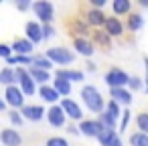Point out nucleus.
<instances>
[{"label": "nucleus", "mask_w": 148, "mask_h": 146, "mask_svg": "<svg viewBox=\"0 0 148 146\" xmlns=\"http://www.w3.org/2000/svg\"><path fill=\"white\" fill-rule=\"evenodd\" d=\"M81 97H83V104L87 106V110L103 112V97L93 85H83L81 87Z\"/></svg>", "instance_id": "f257e3e1"}, {"label": "nucleus", "mask_w": 148, "mask_h": 146, "mask_svg": "<svg viewBox=\"0 0 148 146\" xmlns=\"http://www.w3.org/2000/svg\"><path fill=\"white\" fill-rule=\"evenodd\" d=\"M45 57H47L53 65H55V63H57V65H67V63H73V59H75V55H73L69 49H65V47H51Z\"/></svg>", "instance_id": "f03ea898"}, {"label": "nucleus", "mask_w": 148, "mask_h": 146, "mask_svg": "<svg viewBox=\"0 0 148 146\" xmlns=\"http://www.w3.org/2000/svg\"><path fill=\"white\" fill-rule=\"evenodd\" d=\"M14 77H16V83H18V89L23 91V95H33L37 91V83L31 79L27 69H23V67L14 69Z\"/></svg>", "instance_id": "7ed1b4c3"}, {"label": "nucleus", "mask_w": 148, "mask_h": 146, "mask_svg": "<svg viewBox=\"0 0 148 146\" xmlns=\"http://www.w3.org/2000/svg\"><path fill=\"white\" fill-rule=\"evenodd\" d=\"M31 8L35 10V14L39 16V21L43 25H51L53 16H55V8L51 2H47V0H39V2H33Z\"/></svg>", "instance_id": "20e7f679"}, {"label": "nucleus", "mask_w": 148, "mask_h": 146, "mask_svg": "<svg viewBox=\"0 0 148 146\" xmlns=\"http://www.w3.org/2000/svg\"><path fill=\"white\" fill-rule=\"evenodd\" d=\"M128 79H130V75L124 73V71L118 69V67H114V69H110V71L106 73V83L110 85V89L126 87V85H128Z\"/></svg>", "instance_id": "39448f33"}, {"label": "nucleus", "mask_w": 148, "mask_h": 146, "mask_svg": "<svg viewBox=\"0 0 148 146\" xmlns=\"http://www.w3.org/2000/svg\"><path fill=\"white\" fill-rule=\"evenodd\" d=\"M4 104L12 106L14 110H18V108L25 106V95L18 89V85H8L6 87V91H4Z\"/></svg>", "instance_id": "423d86ee"}, {"label": "nucleus", "mask_w": 148, "mask_h": 146, "mask_svg": "<svg viewBox=\"0 0 148 146\" xmlns=\"http://www.w3.org/2000/svg\"><path fill=\"white\" fill-rule=\"evenodd\" d=\"M61 110H63L65 118H71V120H83V112H81V108H79L77 101H73L71 97L61 99Z\"/></svg>", "instance_id": "0eeeda50"}, {"label": "nucleus", "mask_w": 148, "mask_h": 146, "mask_svg": "<svg viewBox=\"0 0 148 146\" xmlns=\"http://www.w3.org/2000/svg\"><path fill=\"white\" fill-rule=\"evenodd\" d=\"M77 130H79V134H83V136H87V138H97V136L101 134L103 126H101L97 120H81V126H79Z\"/></svg>", "instance_id": "6e6552de"}, {"label": "nucleus", "mask_w": 148, "mask_h": 146, "mask_svg": "<svg viewBox=\"0 0 148 146\" xmlns=\"http://www.w3.org/2000/svg\"><path fill=\"white\" fill-rule=\"evenodd\" d=\"M25 33H27V41H29L31 45H39V43L43 41V29H41V25H39L37 21L27 23Z\"/></svg>", "instance_id": "1a4fd4ad"}, {"label": "nucleus", "mask_w": 148, "mask_h": 146, "mask_svg": "<svg viewBox=\"0 0 148 146\" xmlns=\"http://www.w3.org/2000/svg\"><path fill=\"white\" fill-rule=\"evenodd\" d=\"M21 116L23 120H29V122H41L45 118V110L41 106H23L21 108Z\"/></svg>", "instance_id": "9d476101"}, {"label": "nucleus", "mask_w": 148, "mask_h": 146, "mask_svg": "<svg viewBox=\"0 0 148 146\" xmlns=\"http://www.w3.org/2000/svg\"><path fill=\"white\" fill-rule=\"evenodd\" d=\"M0 142H2L4 146H21L23 144V136L12 130V128H4L2 132H0Z\"/></svg>", "instance_id": "9b49d317"}, {"label": "nucleus", "mask_w": 148, "mask_h": 146, "mask_svg": "<svg viewBox=\"0 0 148 146\" xmlns=\"http://www.w3.org/2000/svg\"><path fill=\"white\" fill-rule=\"evenodd\" d=\"M47 120H49V124L51 126H55V128H61L63 124H65V114H63V110H61V106H51L47 112Z\"/></svg>", "instance_id": "f8f14e48"}, {"label": "nucleus", "mask_w": 148, "mask_h": 146, "mask_svg": "<svg viewBox=\"0 0 148 146\" xmlns=\"http://www.w3.org/2000/svg\"><path fill=\"white\" fill-rule=\"evenodd\" d=\"M110 95H112V101H116L118 106H130L132 101V93L126 89V87H116V89H110Z\"/></svg>", "instance_id": "ddd939ff"}, {"label": "nucleus", "mask_w": 148, "mask_h": 146, "mask_svg": "<svg viewBox=\"0 0 148 146\" xmlns=\"http://www.w3.org/2000/svg\"><path fill=\"white\" fill-rule=\"evenodd\" d=\"M103 27H106V33H108L110 37H120V35L124 33V25L120 23L118 16H110V19H106Z\"/></svg>", "instance_id": "4468645a"}, {"label": "nucleus", "mask_w": 148, "mask_h": 146, "mask_svg": "<svg viewBox=\"0 0 148 146\" xmlns=\"http://www.w3.org/2000/svg\"><path fill=\"white\" fill-rule=\"evenodd\" d=\"M10 49L16 53V55H27V57H31V51H33V45L27 41V39H16L12 45H10Z\"/></svg>", "instance_id": "2eb2a0df"}, {"label": "nucleus", "mask_w": 148, "mask_h": 146, "mask_svg": "<svg viewBox=\"0 0 148 146\" xmlns=\"http://www.w3.org/2000/svg\"><path fill=\"white\" fill-rule=\"evenodd\" d=\"M73 49H75L79 55H83V57L93 55V47H91V43H89L87 39H75V41H73Z\"/></svg>", "instance_id": "dca6fc26"}, {"label": "nucleus", "mask_w": 148, "mask_h": 146, "mask_svg": "<svg viewBox=\"0 0 148 146\" xmlns=\"http://www.w3.org/2000/svg\"><path fill=\"white\" fill-rule=\"evenodd\" d=\"M39 95H41L45 101L53 104V106H55V104H57V99L61 97V95H59V93H57L51 85H41V87H39Z\"/></svg>", "instance_id": "f3484780"}, {"label": "nucleus", "mask_w": 148, "mask_h": 146, "mask_svg": "<svg viewBox=\"0 0 148 146\" xmlns=\"http://www.w3.org/2000/svg\"><path fill=\"white\" fill-rule=\"evenodd\" d=\"M27 71H29V75H31V79H33L35 83L45 85V83L49 81V71H43V69H37V67H31V69H27Z\"/></svg>", "instance_id": "a211bd4d"}, {"label": "nucleus", "mask_w": 148, "mask_h": 146, "mask_svg": "<svg viewBox=\"0 0 148 146\" xmlns=\"http://www.w3.org/2000/svg\"><path fill=\"white\" fill-rule=\"evenodd\" d=\"M116 138H118V132H116V130H108V128H103L101 134L97 136V140H99L101 146H112V142H114Z\"/></svg>", "instance_id": "6ab92c4d"}, {"label": "nucleus", "mask_w": 148, "mask_h": 146, "mask_svg": "<svg viewBox=\"0 0 148 146\" xmlns=\"http://www.w3.org/2000/svg\"><path fill=\"white\" fill-rule=\"evenodd\" d=\"M0 83L2 85H14L16 83V77H14V69L10 67H4V69H0Z\"/></svg>", "instance_id": "aec40b11"}, {"label": "nucleus", "mask_w": 148, "mask_h": 146, "mask_svg": "<svg viewBox=\"0 0 148 146\" xmlns=\"http://www.w3.org/2000/svg\"><path fill=\"white\" fill-rule=\"evenodd\" d=\"M87 23H91V25H95V27H101V25L106 23V14H103V10H95V8H91V10L87 12Z\"/></svg>", "instance_id": "412c9836"}, {"label": "nucleus", "mask_w": 148, "mask_h": 146, "mask_svg": "<svg viewBox=\"0 0 148 146\" xmlns=\"http://www.w3.org/2000/svg\"><path fill=\"white\" fill-rule=\"evenodd\" d=\"M51 87H53L59 95H69V93H71V83H69V81H63V79H55Z\"/></svg>", "instance_id": "4be33fe9"}, {"label": "nucleus", "mask_w": 148, "mask_h": 146, "mask_svg": "<svg viewBox=\"0 0 148 146\" xmlns=\"http://www.w3.org/2000/svg\"><path fill=\"white\" fill-rule=\"evenodd\" d=\"M112 8H114L116 14H128L130 8H132V4H130V0H114Z\"/></svg>", "instance_id": "5701e85b"}, {"label": "nucleus", "mask_w": 148, "mask_h": 146, "mask_svg": "<svg viewBox=\"0 0 148 146\" xmlns=\"http://www.w3.org/2000/svg\"><path fill=\"white\" fill-rule=\"evenodd\" d=\"M8 65H31L33 63V57H27V55H10L6 59Z\"/></svg>", "instance_id": "b1692460"}, {"label": "nucleus", "mask_w": 148, "mask_h": 146, "mask_svg": "<svg viewBox=\"0 0 148 146\" xmlns=\"http://www.w3.org/2000/svg\"><path fill=\"white\" fill-rule=\"evenodd\" d=\"M97 122H99L103 128H108V130H116V120H114V118H112L106 110L99 114V120H97Z\"/></svg>", "instance_id": "393cba45"}, {"label": "nucleus", "mask_w": 148, "mask_h": 146, "mask_svg": "<svg viewBox=\"0 0 148 146\" xmlns=\"http://www.w3.org/2000/svg\"><path fill=\"white\" fill-rule=\"evenodd\" d=\"M130 144L132 146H148V136L142 132H134L130 136Z\"/></svg>", "instance_id": "a878e982"}, {"label": "nucleus", "mask_w": 148, "mask_h": 146, "mask_svg": "<svg viewBox=\"0 0 148 146\" xmlns=\"http://www.w3.org/2000/svg\"><path fill=\"white\" fill-rule=\"evenodd\" d=\"M136 124H138V130L148 136V114L146 112H142V114L136 116Z\"/></svg>", "instance_id": "bb28decb"}, {"label": "nucleus", "mask_w": 148, "mask_h": 146, "mask_svg": "<svg viewBox=\"0 0 148 146\" xmlns=\"http://www.w3.org/2000/svg\"><path fill=\"white\" fill-rule=\"evenodd\" d=\"M33 67L43 69V71H49V69L53 67V63H51L47 57H35V59H33Z\"/></svg>", "instance_id": "cd10ccee"}, {"label": "nucleus", "mask_w": 148, "mask_h": 146, "mask_svg": "<svg viewBox=\"0 0 148 146\" xmlns=\"http://www.w3.org/2000/svg\"><path fill=\"white\" fill-rule=\"evenodd\" d=\"M142 16L140 14H130V19H128V27H130V31H138V29H142Z\"/></svg>", "instance_id": "c85d7f7f"}, {"label": "nucleus", "mask_w": 148, "mask_h": 146, "mask_svg": "<svg viewBox=\"0 0 148 146\" xmlns=\"http://www.w3.org/2000/svg\"><path fill=\"white\" fill-rule=\"evenodd\" d=\"M106 112H108V114H110L114 120H118V118H120V114H122V112H120V106H118L116 101H112V99L108 101V108H106Z\"/></svg>", "instance_id": "c756f323"}, {"label": "nucleus", "mask_w": 148, "mask_h": 146, "mask_svg": "<svg viewBox=\"0 0 148 146\" xmlns=\"http://www.w3.org/2000/svg\"><path fill=\"white\" fill-rule=\"evenodd\" d=\"M128 87H130L132 91H138V89L144 87V81H142L140 77H130V79H128Z\"/></svg>", "instance_id": "7c9ffc66"}, {"label": "nucleus", "mask_w": 148, "mask_h": 146, "mask_svg": "<svg viewBox=\"0 0 148 146\" xmlns=\"http://www.w3.org/2000/svg\"><path fill=\"white\" fill-rule=\"evenodd\" d=\"M47 146H69V142L61 136H53V138L47 140Z\"/></svg>", "instance_id": "2f4dec72"}, {"label": "nucleus", "mask_w": 148, "mask_h": 146, "mask_svg": "<svg viewBox=\"0 0 148 146\" xmlns=\"http://www.w3.org/2000/svg\"><path fill=\"white\" fill-rule=\"evenodd\" d=\"M8 118H10V122H12L14 126H21V124H23V116H21V112H16V110H12V112L8 114Z\"/></svg>", "instance_id": "473e14b6"}, {"label": "nucleus", "mask_w": 148, "mask_h": 146, "mask_svg": "<svg viewBox=\"0 0 148 146\" xmlns=\"http://www.w3.org/2000/svg\"><path fill=\"white\" fill-rule=\"evenodd\" d=\"M10 55H12L10 45H6V43H0V57H2V59H8Z\"/></svg>", "instance_id": "72a5a7b5"}, {"label": "nucleus", "mask_w": 148, "mask_h": 146, "mask_svg": "<svg viewBox=\"0 0 148 146\" xmlns=\"http://www.w3.org/2000/svg\"><path fill=\"white\" fill-rule=\"evenodd\" d=\"M41 29H43V41H45V39H51V37L55 35V29H53L51 25H43Z\"/></svg>", "instance_id": "f704fd0d"}, {"label": "nucleus", "mask_w": 148, "mask_h": 146, "mask_svg": "<svg viewBox=\"0 0 148 146\" xmlns=\"http://www.w3.org/2000/svg\"><path fill=\"white\" fill-rule=\"evenodd\" d=\"M128 122H130V112H128V110H124V112H122V124H120V132H124V130H126Z\"/></svg>", "instance_id": "c9c22d12"}, {"label": "nucleus", "mask_w": 148, "mask_h": 146, "mask_svg": "<svg viewBox=\"0 0 148 146\" xmlns=\"http://www.w3.org/2000/svg\"><path fill=\"white\" fill-rule=\"evenodd\" d=\"M71 81H83V73L71 69V71H69V83H71Z\"/></svg>", "instance_id": "e433bc0d"}, {"label": "nucleus", "mask_w": 148, "mask_h": 146, "mask_svg": "<svg viewBox=\"0 0 148 146\" xmlns=\"http://www.w3.org/2000/svg\"><path fill=\"white\" fill-rule=\"evenodd\" d=\"M16 8L25 12V10H29V8H31V2H29V0H18V2H16Z\"/></svg>", "instance_id": "4c0bfd02"}, {"label": "nucleus", "mask_w": 148, "mask_h": 146, "mask_svg": "<svg viewBox=\"0 0 148 146\" xmlns=\"http://www.w3.org/2000/svg\"><path fill=\"white\" fill-rule=\"evenodd\" d=\"M67 132H71V134H79V130H77L75 126H69V130H67Z\"/></svg>", "instance_id": "58836bf2"}, {"label": "nucleus", "mask_w": 148, "mask_h": 146, "mask_svg": "<svg viewBox=\"0 0 148 146\" xmlns=\"http://www.w3.org/2000/svg\"><path fill=\"white\" fill-rule=\"evenodd\" d=\"M112 146H122V142H120V136H118V138L112 142Z\"/></svg>", "instance_id": "ea45409f"}, {"label": "nucleus", "mask_w": 148, "mask_h": 146, "mask_svg": "<svg viewBox=\"0 0 148 146\" xmlns=\"http://www.w3.org/2000/svg\"><path fill=\"white\" fill-rule=\"evenodd\" d=\"M4 108H6V104H4V99H0V112H2Z\"/></svg>", "instance_id": "a19ab883"}, {"label": "nucleus", "mask_w": 148, "mask_h": 146, "mask_svg": "<svg viewBox=\"0 0 148 146\" xmlns=\"http://www.w3.org/2000/svg\"><path fill=\"white\" fill-rule=\"evenodd\" d=\"M140 4H142V6H146V8H148V0H142V2H140Z\"/></svg>", "instance_id": "79ce46f5"}, {"label": "nucleus", "mask_w": 148, "mask_h": 146, "mask_svg": "<svg viewBox=\"0 0 148 146\" xmlns=\"http://www.w3.org/2000/svg\"><path fill=\"white\" fill-rule=\"evenodd\" d=\"M144 65H146V73H148V57L144 59Z\"/></svg>", "instance_id": "37998d69"}, {"label": "nucleus", "mask_w": 148, "mask_h": 146, "mask_svg": "<svg viewBox=\"0 0 148 146\" xmlns=\"http://www.w3.org/2000/svg\"><path fill=\"white\" fill-rule=\"evenodd\" d=\"M146 91H148V79H146Z\"/></svg>", "instance_id": "c03bdc74"}]
</instances>
